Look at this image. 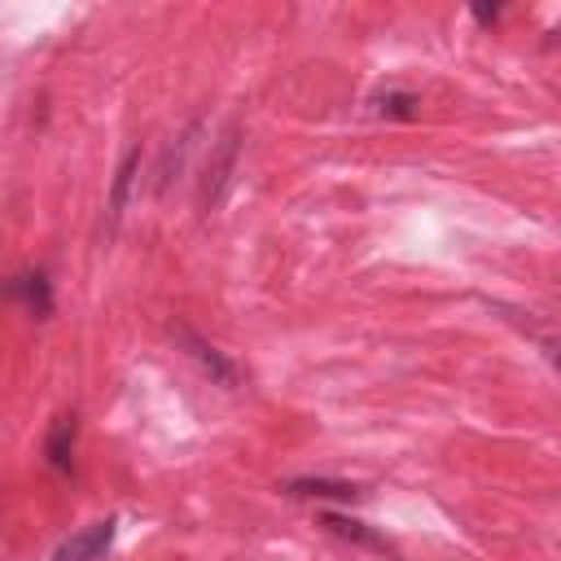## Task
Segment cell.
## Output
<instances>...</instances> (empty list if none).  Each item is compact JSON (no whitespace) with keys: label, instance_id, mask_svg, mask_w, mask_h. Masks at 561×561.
I'll return each instance as SVG.
<instances>
[{"label":"cell","instance_id":"6","mask_svg":"<svg viewBox=\"0 0 561 561\" xmlns=\"http://www.w3.org/2000/svg\"><path fill=\"white\" fill-rule=\"evenodd\" d=\"M70 451H75V416H57L53 430H48V443H44V456L57 473L70 469Z\"/></svg>","mask_w":561,"mask_h":561},{"label":"cell","instance_id":"7","mask_svg":"<svg viewBox=\"0 0 561 561\" xmlns=\"http://www.w3.org/2000/svg\"><path fill=\"white\" fill-rule=\"evenodd\" d=\"M320 522H324L333 535L351 539V543H364V548H377V552H394V548H390V539H381L377 530H368V526H364V522H355V517H342V513H324Z\"/></svg>","mask_w":561,"mask_h":561},{"label":"cell","instance_id":"3","mask_svg":"<svg viewBox=\"0 0 561 561\" xmlns=\"http://www.w3.org/2000/svg\"><path fill=\"white\" fill-rule=\"evenodd\" d=\"M4 294H9V298H22L31 316H48V311H53V289H48L44 272H22V276L4 280Z\"/></svg>","mask_w":561,"mask_h":561},{"label":"cell","instance_id":"10","mask_svg":"<svg viewBox=\"0 0 561 561\" xmlns=\"http://www.w3.org/2000/svg\"><path fill=\"white\" fill-rule=\"evenodd\" d=\"M473 18H478V22H495V18H500V9H495V4H491V9H486V4H478V9H473Z\"/></svg>","mask_w":561,"mask_h":561},{"label":"cell","instance_id":"1","mask_svg":"<svg viewBox=\"0 0 561 561\" xmlns=\"http://www.w3.org/2000/svg\"><path fill=\"white\" fill-rule=\"evenodd\" d=\"M232 162H237V127L224 131V140L215 145V153H210V162H206V175H202V188H197V202H202V206H215V202L224 197V184H228V175H232Z\"/></svg>","mask_w":561,"mask_h":561},{"label":"cell","instance_id":"4","mask_svg":"<svg viewBox=\"0 0 561 561\" xmlns=\"http://www.w3.org/2000/svg\"><path fill=\"white\" fill-rule=\"evenodd\" d=\"M175 337L188 346V355H193V359H197V364H202V368H206L215 381H224V386H232V381H237V368H232V364H228V359H224L215 346H206V342H202V337H193L188 329H180Z\"/></svg>","mask_w":561,"mask_h":561},{"label":"cell","instance_id":"9","mask_svg":"<svg viewBox=\"0 0 561 561\" xmlns=\"http://www.w3.org/2000/svg\"><path fill=\"white\" fill-rule=\"evenodd\" d=\"M416 96L412 92H386V96H377V114H386V118H416Z\"/></svg>","mask_w":561,"mask_h":561},{"label":"cell","instance_id":"2","mask_svg":"<svg viewBox=\"0 0 561 561\" xmlns=\"http://www.w3.org/2000/svg\"><path fill=\"white\" fill-rule=\"evenodd\" d=\"M110 543H114V517L92 522V526H83L79 535H70V539L57 548V561H101Z\"/></svg>","mask_w":561,"mask_h":561},{"label":"cell","instance_id":"5","mask_svg":"<svg viewBox=\"0 0 561 561\" xmlns=\"http://www.w3.org/2000/svg\"><path fill=\"white\" fill-rule=\"evenodd\" d=\"M285 491L298 500H355L359 495L351 482H333V478H289Z\"/></svg>","mask_w":561,"mask_h":561},{"label":"cell","instance_id":"8","mask_svg":"<svg viewBox=\"0 0 561 561\" xmlns=\"http://www.w3.org/2000/svg\"><path fill=\"white\" fill-rule=\"evenodd\" d=\"M136 167H140V149H127V158H123V167H118V175H114L110 219H118V215H123V206H127V188H131V180H136Z\"/></svg>","mask_w":561,"mask_h":561}]
</instances>
